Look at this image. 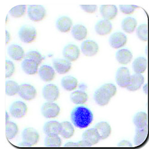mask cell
I'll use <instances>...</instances> for the list:
<instances>
[{
  "label": "cell",
  "mask_w": 149,
  "mask_h": 149,
  "mask_svg": "<svg viewBox=\"0 0 149 149\" xmlns=\"http://www.w3.org/2000/svg\"><path fill=\"white\" fill-rule=\"evenodd\" d=\"M70 118L73 125L78 128L83 129L90 125L93 120V114L88 108L79 106L72 111Z\"/></svg>",
  "instance_id": "6da1fadb"
},
{
  "label": "cell",
  "mask_w": 149,
  "mask_h": 149,
  "mask_svg": "<svg viewBox=\"0 0 149 149\" xmlns=\"http://www.w3.org/2000/svg\"><path fill=\"white\" fill-rule=\"evenodd\" d=\"M116 87L114 84H105L95 91L94 99L98 105L104 106L109 103L111 98L116 94Z\"/></svg>",
  "instance_id": "7a4b0ae2"
},
{
  "label": "cell",
  "mask_w": 149,
  "mask_h": 149,
  "mask_svg": "<svg viewBox=\"0 0 149 149\" xmlns=\"http://www.w3.org/2000/svg\"><path fill=\"white\" fill-rule=\"evenodd\" d=\"M37 35L36 29L29 24L22 26L19 31L18 36L20 41L24 43L29 44L33 42Z\"/></svg>",
  "instance_id": "3957f363"
},
{
  "label": "cell",
  "mask_w": 149,
  "mask_h": 149,
  "mask_svg": "<svg viewBox=\"0 0 149 149\" xmlns=\"http://www.w3.org/2000/svg\"><path fill=\"white\" fill-rule=\"evenodd\" d=\"M28 16L33 22H40L46 16V10L41 5H31L28 8Z\"/></svg>",
  "instance_id": "277c9868"
},
{
  "label": "cell",
  "mask_w": 149,
  "mask_h": 149,
  "mask_svg": "<svg viewBox=\"0 0 149 149\" xmlns=\"http://www.w3.org/2000/svg\"><path fill=\"white\" fill-rule=\"evenodd\" d=\"M42 96L48 102H54L56 101L60 95L59 89L57 86L53 84H48L42 88Z\"/></svg>",
  "instance_id": "5b68a950"
},
{
  "label": "cell",
  "mask_w": 149,
  "mask_h": 149,
  "mask_svg": "<svg viewBox=\"0 0 149 149\" xmlns=\"http://www.w3.org/2000/svg\"><path fill=\"white\" fill-rule=\"evenodd\" d=\"M131 77L130 70L127 68H120L118 69L116 74V83L122 88H127L130 82Z\"/></svg>",
  "instance_id": "8992f818"
},
{
  "label": "cell",
  "mask_w": 149,
  "mask_h": 149,
  "mask_svg": "<svg viewBox=\"0 0 149 149\" xmlns=\"http://www.w3.org/2000/svg\"><path fill=\"white\" fill-rule=\"evenodd\" d=\"M60 111L59 106L53 102H46L41 107V113L46 118H54L57 117Z\"/></svg>",
  "instance_id": "52a82bcc"
},
{
  "label": "cell",
  "mask_w": 149,
  "mask_h": 149,
  "mask_svg": "<svg viewBox=\"0 0 149 149\" xmlns=\"http://www.w3.org/2000/svg\"><path fill=\"white\" fill-rule=\"evenodd\" d=\"M28 110L26 104L23 102L17 101L12 103L10 107L11 115L17 119H20L25 116Z\"/></svg>",
  "instance_id": "ba28073f"
},
{
  "label": "cell",
  "mask_w": 149,
  "mask_h": 149,
  "mask_svg": "<svg viewBox=\"0 0 149 149\" xmlns=\"http://www.w3.org/2000/svg\"><path fill=\"white\" fill-rule=\"evenodd\" d=\"M18 94L24 100L30 101L36 97L37 93L36 89L32 85L28 84H23L20 85Z\"/></svg>",
  "instance_id": "9c48e42d"
},
{
  "label": "cell",
  "mask_w": 149,
  "mask_h": 149,
  "mask_svg": "<svg viewBox=\"0 0 149 149\" xmlns=\"http://www.w3.org/2000/svg\"><path fill=\"white\" fill-rule=\"evenodd\" d=\"M23 141L32 146L38 143L40 135L37 131L33 128H27L22 132Z\"/></svg>",
  "instance_id": "30bf717a"
},
{
  "label": "cell",
  "mask_w": 149,
  "mask_h": 149,
  "mask_svg": "<svg viewBox=\"0 0 149 149\" xmlns=\"http://www.w3.org/2000/svg\"><path fill=\"white\" fill-rule=\"evenodd\" d=\"M109 42L111 47L115 49H118L127 44V37L123 33L117 32L110 36Z\"/></svg>",
  "instance_id": "8fae6325"
},
{
  "label": "cell",
  "mask_w": 149,
  "mask_h": 149,
  "mask_svg": "<svg viewBox=\"0 0 149 149\" xmlns=\"http://www.w3.org/2000/svg\"><path fill=\"white\" fill-rule=\"evenodd\" d=\"M63 55L65 59L70 62L76 61L80 55L79 48L74 44H68L63 49Z\"/></svg>",
  "instance_id": "7c38bea8"
},
{
  "label": "cell",
  "mask_w": 149,
  "mask_h": 149,
  "mask_svg": "<svg viewBox=\"0 0 149 149\" xmlns=\"http://www.w3.org/2000/svg\"><path fill=\"white\" fill-rule=\"evenodd\" d=\"M81 49L84 55L88 57L95 56L98 52V44L93 40H86L81 44Z\"/></svg>",
  "instance_id": "4fadbf2b"
},
{
  "label": "cell",
  "mask_w": 149,
  "mask_h": 149,
  "mask_svg": "<svg viewBox=\"0 0 149 149\" xmlns=\"http://www.w3.org/2000/svg\"><path fill=\"white\" fill-rule=\"evenodd\" d=\"M54 70L60 74L68 73L72 68L71 62L65 58H56L53 61Z\"/></svg>",
  "instance_id": "5bb4252c"
},
{
  "label": "cell",
  "mask_w": 149,
  "mask_h": 149,
  "mask_svg": "<svg viewBox=\"0 0 149 149\" xmlns=\"http://www.w3.org/2000/svg\"><path fill=\"white\" fill-rule=\"evenodd\" d=\"M39 76L45 82H50L55 77V70L53 68L48 65H42L38 70Z\"/></svg>",
  "instance_id": "9a60e30c"
},
{
  "label": "cell",
  "mask_w": 149,
  "mask_h": 149,
  "mask_svg": "<svg viewBox=\"0 0 149 149\" xmlns=\"http://www.w3.org/2000/svg\"><path fill=\"white\" fill-rule=\"evenodd\" d=\"M7 53L12 59L16 61H20L25 57V54L22 47L17 44L10 45L8 47Z\"/></svg>",
  "instance_id": "2e32d148"
},
{
  "label": "cell",
  "mask_w": 149,
  "mask_h": 149,
  "mask_svg": "<svg viewBox=\"0 0 149 149\" xmlns=\"http://www.w3.org/2000/svg\"><path fill=\"white\" fill-rule=\"evenodd\" d=\"M100 140V136L95 128L86 130L82 134V140L92 146L98 143Z\"/></svg>",
  "instance_id": "e0dca14e"
},
{
  "label": "cell",
  "mask_w": 149,
  "mask_h": 149,
  "mask_svg": "<svg viewBox=\"0 0 149 149\" xmlns=\"http://www.w3.org/2000/svg\"><path fill=\"white\" fill-rule=\"evenodd\" d=\"M61 130V123L56 120H50L46 122L43 131L47 135H58Z\"/></svg>",
  "instance_id": "ac0fdd59"
},
{
  "label": "cell",
  "mask_w": 149,
  "mask_h": 149,
  "mask_svg": "<svg viewBox=\"0 0 149 149\" xmlns=\"http://www.w3.org/2000/svg\"><path fill=\"white\" fill-rule=\"evenodd\" d=\"M102 16L105 20L113 19L118 14V8L114 5H103L100 8Z\"/></svg>",
  "instance_id": "d6986e66"
},
{
  "label": "cell",
  "mask_w": 149,
  "mask_h": 149,
  "mask_svg": "<svg viewBox=\"0 0 149 149\" xmlns=\"http://www.w3.org/2000/svg\"><path fill=\"white\" fill-rule=\"evenodd\" d=\"M112 29V24L109 20H101L98 21L95 26L96 33L100 35H106L109 34Z\"/></svg>",
  "instance_id": "ffe728a7"
},
{
  "label": "cell",
  "mask_w": 149,
  "mask_h": 149,
  "mask_svg": "<svg viewBox=\"0 0 149 149\" xmlns=\"http://www.w3.org/2000/svg\"><path fill=\"white\" fill-rule=\"evenodd\" d=\"M72 24L71 19L68 16H61L59 17L56 23V26L58 31L63 33L70 31L72 27Z\"/></svg>",
  "instance_id": "44dd1931"
},
{
  "label": "cell",
  "mask_w": 149,
  "mask_h": 149,
  "mask_svg": "<svg viewBox=\"0 0 149 149\" xmlns=\"http://www.w3.org/2000/svg\"><path fill=\"white\" fill-rule=\"evenodd\" d=\"M21 66L24 73L32 75V74H35L38 73L39 65L31 60L24 58L22 62Z\"/></svg>",
  "instance_id": "7402d4cb"
},
{
  "label": "cell",
  "mask_w": 149,
  "mask_h": 149,
  "mask_svg": "<svg viewBox=\"0 0 149 149\" xmlns=\"http://www.w3.org/2000/svg\"><path fill=\"white\" fill-rule=\"evenodd\" d=\"M144 79L141 74L135 73L131 76L130 82L127 89L130 91H135L140 88L143 84Z\"/></svg>",
  "instance_id": "603a6c76"
},
{
  "label": "cell",
  "mask_w": 149,
  "mask_h": 149,
  "mask_svg": "<svg viewBox=\"0 0 149 149\" xmlns=\"http://www.w3.org/2000/svg\"><path fill=\"white\" fill-rule=\"evenodd\" d=\"M133 122L136 129L147 128L148 125L147 114L144 111L138 112L134 116Z\"/></svg>",
  "instance_id": "cb8c5ba5"
},
{
  "label": "cell",
  "mask_w": 149,
  "mask_h": 149,
  "mask_svg": "<svg viewBox=\"0 0 149 149\" xmlns=\"http://www.w3.org/2000/svg\"><path fill=\"white\" fill-rule=\"evenodd\" d=\"M72 35L74 40L82 41L84 40L87 35V29L82 24H78L74 25L71 30Z\"/></svg>",
  "instance_id": "d4e9b609"
},
{
  "label": "cell",
  "mask_w": 149,
  "mask_h": 149,
  "mask_svg": "<svg viewBox=\"0 0 149 149\" xmlns=\"http://www.w3.org/2000/svg\"><path fill=\"white\" fill-rule=\"evenodd\" d=\"M94 128L97 131L99 135H100L101 140L107 139L111 134V127L109 124L106 122L102 121L97 123Z\"/></svg>",
  "instance_id": "484cf974"
},
{
  "label": "cell",
  "mask_w": 149,
  "mask_h": 149,
  "mask_svg": "<svg viewBox=\"0 0 149 149\" xmlns=\"http://www.w3.org/2000/svg\"><path fill=\"white\" fill-rule=\"evenodd\" d=\"M116 58L120 64L127 65L132 58V54L128 49H120L116 54Z\"/></svg>",
  "instance_id": "4316f807"
},
{
  "label": "cell",
  "mask_w": 149,
  "mask_h": 149,
  "mask_svg": "<svg viewBox=\"0 0 149 149\" xmlns=\"http://www.w3.org/2000/svg\"><path fill=\"white\" fill-rule=\"evenodd\" d=\"M78 80L72 76H66L61 79V84L65 90L72 91L78 86Z\"/></svg>",
  "instance_id": "83f0119b"
},
{
  "label": "cell",
  "mask_w": 149,
  "mask_h": 149,
  "mask_svg": "<svg viewBox=\"0 0 149 149\" xmlns=\"http://www.w3.org/2000/svg\"><path fill=\"white\" fill-rule=\"evenodd\" d=\"M70 100L75 104H82L87 102L88 96L84 91L78 90L71 93Z\"/></svg>",
  "instance_id": "f1b7e54d"
},
{
  "label": "cell",
  "mask_w": 149,
  "mask_h": 149,
  "mask_svg": "<svg viewBox=\"0 0 149 149\" xmlns=\"http://www.w3.org/2000/svg\"><path fill=\"white\" fill-rule=\"evenodd\" d=\"M134 136V144L136 146H141L146 143L148 139V128L136 129Z\"/></svg>",
  "instance_id": "f546056e"
},
{
  "label": "cell",
  "mask_w": 149,
  "mask_h": 149,
  "mask_svg": "<svg viewBox=\"0 0 149 149\" xmlns=\"http://www.w3.org/2000/svg\"><path fill=\"white\" fill-rule=\"evenodd\" d=\"M132 69L136 73L141 74L146 71L147 68V60L146 58L140 57L135 59L132 63Z\"/></svg>",
  "instance_id": "4dcf8cb0"
},
{
  "label": "cell",
  "mask_w": 149,
  "mask_h": 149,
  "mask_svg": "<svg viewBox=\"0 0 149 149\" xmlns=\"http://www.w3.org/2000/svg\"><path fill=\"white\" fill-rule=\"evenodd\" d=\"M136 26H137V21L132 17H126L122 22V29L128 33H132L135 31Z\"/></svg>",
  "instance_id": "1f68e13d"
},
{
  "label": "cell",
  "mask_w": 149,
  "mask_h": 149,
  "mask_svg": "<svg viewBox=\"0 0 149 149\" xmlns=\"http://www.w3.org/2000/svg\"><path fill=\"white\" fill-rule=\"evenodd\" d=\"M74 132V127L72 124L68 121L61 122V130L60 134L65 139H70Z\"/></svg>",
  "instance_id": "d6a6232c"
},
{
  "label": "cell",
  "mask_w": 149,
  "mask_h": 149,
  "mask_svg": "<svg viewBox=\"0 0 149 149\" xmlns=\"http://www.w3.org/2000/svg\"><path fill=\"white\" fill-rule=\"evenodd\" d=\"M92 145L82 140L77 143L68 142L63 146V149H90Z\"/></svg>",
  "instance_id": "836d02e7"
},
{
  "label": "cell",
  "mask_w": 149,
  "mask_h": 149,
  "mask_svg": "<svg viewBox=\"0 0 149 149\" xmlns=\"http://www.w3.org/2000/svg\"><path fill=\"white\" fill-rule=\"evenodd\" d=\"M19 132V128L17 124L13 122L6 123V136L9 140H11L16 137Z\"/></svg>",
  "instance_id": "e575fe53"
},
{
  "label": "cell",
  "mask_w": 149,
  "mask_h": 149,
  "mask_svg": "<svg viewBox=\"0 0 149 149\" xmlns=\"http://www.w3.org/2000/svg\"><path fill=\"white\" fill-rule=\"evenodd\" d=\"M44 143L48 147H60L61 140L58 135H47Z\"/></svg>",
  "instance_id": "d590c367"
},
{
  "label": "cell",
  "mask_w": 149,
  "mask_h": 149,
  "mask_svg": "<svg viewBox=\"0 0 149 149\" xmlns=\"http://www.w3.org/2000/svg\"><path fill=\"white\" fill-rule=\"evenodd\" d=\"M6 93L8 96H13L19 93L20 85L14 81H7L6 83Z\"/></svg>",
  "instance_id": "8d00e7d4"
},
{
  "label": "cell",
  "mask_w": 149,
  "mask_h": 149,
  "mask_svg": "<svg viewBox=\"0 0 149 149\" xmlns=\"http://www.w3.org/2000/svg\"><path fill=\"white\" fill-rule=\"evenodd\" d=\"M138 38L143 41H148V26L147 24H142L136 30Z\"/></svg>",
  "instance_id": "74e56055"
},
{
  "label": "cell",
  "mask_w": 149,
  "mask_h": 149,
  "mask_svg": "<svg viewBox=\"0 0 149 149\" xmlns=\"http://www.w3.org/2000/svg\"><path fill=\"white\" fill-rule=\"evenodd\" d=\"M25 11L26 6L20 5L12 8L9 11V14L13 17L19 18L22 17L24 14H25Z\"/></svg>",
  "instance_id": "f35d334b"
},
{
  "label": "cell",
  "mask_w": 149,
  "mask_h": 149,
  "mask_svg": "<svg viewBox=\"0 0 149 149\" xmlns=\"http://www.w3.org/2000/svg\"><path fill=\"white\" fill-rule=\"evenodd\" d=\"M24 58L31 60L36 63H38L39 65L41 64L42 60L44 59V58L42 57V56L41 54L40 53L37 51H30L28 52L24 57Z\"/></svg>",
  "instance_id": "ab89813d"
},
{
  "label": "cell",
  "mask_w": 149,
  "mask_h": 149,
  "mask_svg": "<svg viewBox=\"0 0 149 149\" xmlns=\"http://www.w3.org/2000/svg\"><path fill=\"white\" fill-rule=\"evenodd\" d=\"M6 78L11 77L15 71V67L14 63L10 60H7L6 61Z\"/></svg>",
  "instance_id": "60d3db41"
},
{
  "label": "cell",
  "mask_w": 149,
  "mask_h": 149,
  "mask_svg": "<svg viewBox=\"0 0 149 149\" xmlns=\"http://www.w3.org/2000/svg\"><path fill=\"white\" fill-rule=\"evenodd\" d=\"M138 6H133V5H120L119 9L122 13L125 15L132 14L135 8H138Z\"/></svg>",
  "instance_id": "b9f144b4"
},
{
  "label": "cell",
  "mask_w": 149,
  "mask_h": 149,
  "mask_svg": "<svg viewBox=\"0 0 149 149\" xmlns=\"http://www.w3.org/2000/svg\"><path fill=\"white\" fill-rule=\"evenodd\" d=\"M81 8L86 13H93L97 9V6L95 5H81Z\"/></svg>",
  "instance_id": "7bdbcfd3"
},
{
  "label": "cell",
  "mask_w": 149,
  "mask_h": 149,
  "mask_svg": "<svg viewBox=\"0 0 149 149\" xmlns=\"http://www.w3.org/2000/svg\"><path fill=\"white\" fill-rule=\"evenodd\" d=\"M118 146L119 149H132V144L127 140H122L118 143Z\"/></svg>",
  "instance_id": "ee69618b"
},
{
  "label": "cell",
  "mask_w": 149,
  "mask_h": 149,
  "mask_svg": "<svg viewBox=\"0 0 149 149\" xmlns=\"http://www.w3.org/2000/svg\"><path fill=\"white\" fill-rule=\"evenodd\" d=\"M32 146V145H31L29 144H28L25 142H23V141L19 144V147H20L23 149H25V148L26 149H29Z\"/></svg>",
  "instance_id": "f6af8a7d"
},
{
  "label": "cell",
  "mask_w": 149,
  "mask_h": 149,
  "mask_svg": "<svg viewBox=\"0 0 149 149\" xmlns=\"http://www.w3.org/2000/svg\"><path fill=\"white\" fill-rule=\"evenodd\" d=\"M11 40V36L8 31H6V43L7 44Z\"/></svg>",
  "instance_id": "bcb514c9"
},
{
  "label": "cell",
  "mask_w": 149,
  "mask_h": 149,
  "mask_svg": "<svg viewBox=\"0 0 149 149\" xmlns=\"http://www.w3.org/2000/svg\"><path fill=\"white\" fill-rule=\"evenodd\" d=\"M86 87H87V86H86V85H85L84 84H81L79 85V88H80V90H82V91H84V90L86 89Z\"/></svg>",
  "instance_id": "7dc6e473"
},
{
  "label": "cell",
  "mask_w": 149,
  "mask_h": 149,
  "mask_svg": "<svg viewBox=\"0 0 149 149\" xmlns=\"http://www.w3.org/2000/svg\"><path fill=\"white\" fill-rule=\"evenodd\" d=\"M143 90H144V91L145 92V93H146V94H148V84H146V85L144 86Z\"/></svg>",
  "instance_id": "c3c4849f"
},
{
  "label": "cell",
  "mask_w": 149,
  "mask_h": 149,
  "mask_svg": "<svg viewBox=\"0 0 149 149\" xmlns=\"http://www.w3.org/2000/svg\"><path fill=\"white\" fill-rule=\"evenodd\" d=\"M6 123H7V122H9L8 121V114L7 112H6Z\"/></svg>",
  "instance_id": "681fc988"
},
{
  "label": "cell",
  "mask_w": 149,
  "mask_h": 149,
  "mask_svg": "<svg viewBox=\"0 0 149 149\" xmlns=\"http://www.w3.org/2000/svg\"><path fill=\"white\" fill-rule=\"evenodd\" d=\"M19 149H20V148H19ZM21 149H23V148H21ZM30 149V148H29Z\"/></svg>",
  "instance_id": "f907efd6"
}]
</instances>
